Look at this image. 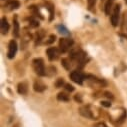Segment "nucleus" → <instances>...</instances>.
<instances>
[{"label":"nucleus","instance_id":"bb28decb","mask_svg":"<svg viewBox=\"0 0 127 127\" xmlns=\"http://www.w3.org/2000/svg\"><path fill=\"white\" fill-rule=\"evenodd\" d=\"M93 127H107L104 123H97L96 125H95V126H93Z\"/></svg>","mask_w":127,"mask_h":127},{"label":"nucleus","instance_id":"9b49d317","mask_svg":"<svg viewBox=\"0 0 127 127\" xmlns=\"http://www.w3.org/2000/svg\"><path fill=\"white\" fill-rule=\"evenodd\" d=\"M6 7L8 8V10H14L20 7V2L17 0H10L6 3Z\"/></svg>","mask_w":127,"mask_h":127},{"label":"nucleus","instance_id":"f3484780","mask_svg":"<svg viewBox=\"0 0 127 127\" xmlns=\"http://www.w3.org/2000/svg\"><path fill=\"white\" fill-rule=\"evenodd\" d=\"M61 63H62V66L64 67L65 69H67V70L70 69L71 64H70V60H69V59H67V58H63L62 61H61Z\"/></svg>","mask_w":127,"mask_h":127},{"label":"nucleus","instance_id":"aec40b11","mask_svg":"<svg viewBox=\"0 0 127 127\" xmlns=\"http://www.w3.org/2000/svg\"><path fill=\"white\" fill-rule=\"evenodd\" d=\"M95 3H96V0H87L88 9H89V10H92L93 7L95 6Z\"/></svg>","mask_w":127,"mask_h":127},{"label":"nucleus","instance_id":"cd10ccee","mask_svg":"<svg viewBox=\"0 0 127 127\" xmlns=\"http://www.w3.org/2000/svg\"><path fill=\"white\" fill-rule=\"evenodd\" d=\"M124 1H125V3H126V4H127V0H124Z\"/></svg>","mask_w":127,"mask_h":127},{"label":"nucleus","instance_id":"20e7f679","mask_svg":"<svg viewBox=\"0 0 127 127\" xmlns=\"http://www.w3.org/2000/svg\"><path fill=\"white\" fill-rule=\"evenodd\" d=\"M69 76H70V78H71V80H72L73 82H75V83H77V84H79V85L83 84V81L85 80V77H86V76L83 75L80 71H77V70L72 71Z\"/></svg>","mask_w":127,"mask_h":127},{"label":"nucleus","instance_id":"a878e982","mask_svg":"<svg viewBox=\"0 0 127 127\" xmlns=\"http://www.w3.org/2000/svg\"><path fill=\"white\" fill-rule=\"evenodd\" d=\"M104 95L107 97V98H110V99H113V95L111 94V93H109V92H105L104 93Z\"/></svg>","mask_w":127,"mask_h":127},{"label":"nucleus","instance_id":"412c9836","mask_svg":"<svg viewBox=\"0 0 127 127\" xmlns=\"http://www.w3.org/2000/svg\"><path fill=\"white\" fill-rule=\"evenodd\" d=\"M29 23H30V25L32 26V27H37L39 25V22L36 21V20H33V19H30L29 20Z\"/></svg>","mask_w":127,"mask_h":127},{"label":"nucleus","instance_id":"4468645a","mask_svg":"<svg viewBox=\"0 0 127 127\" xmlns=\"http://www.w3.org/2000/svg\"><path fill=\"white\" fill-rule=\"evenodd\" d=\"M113 2H114V0H107L106 1L105 6H104V12H105L106 15L110 14V11H111L112 6H113Z\"/></svg>","mask_w":127,"mask_h":127},{"label":"nucleus","instance_id":"0eeeda50","mask_svg":"<svg viewBox=\"0 0 127 127\" xmlns=\"http://www.w3.org/2000/svg\"><path fill=\"white\" fill-rule=\"evenodd\" d=\"M46 54H47V57H48L49 61H54L59 57V50L55 47H50V48L47 49Z\"/></svg>","mask_w":127,"mask_h":127},{"label":"nucleus","instance_id":"39448f33","mask_svg":"<svg viewBox=\"0 0 127 127\" xmlns=\"http://www.w3.org/2000/svg\"><path fill=\"white\" fill-rule=\"evenodd\" d=\"M85 78H86L85 80H87V81H88V83H89L90 85L100 86V87H101V86H103V85H106V82H105L104 80L99 79V78L95 77V76H93V75H87Z\"/></svg>","mask_w":127,"mask_h":127},{"label":"nucleus","instance_id":"9d476101","mask_svg":"<svg viewBox=\"0 0 127 127\" xmlns=\"http://www.w3.org/2000/svg\"><path fill=\"white\" fill-rule=\"evenodd\" d=\"M17 91L21 95L27 94V91H28V85H27V83L26 82H20L17 85Z\"/></svg>","mask_w":127,"mask_h":127},{"label":"nucleus","instance_id":"1a4fd4ad","mask_svg":"<svg viewBox=\"0 0 127 127\" xmlns=\"http://www.w3.org/2000/svg\"><path fill=\"white\" fill-rule=\"evenodd\" d=\"M0 29H1V33L3 35L7 34L9 31V23L5 17H2L1 19V24H0Z\"/></svg>","mask_w":127,"mask_h":127},{"label":"nucleus","instance_id":"a211bd4d","mask_svg":"<svg viewBox=\"0 0 127 127\" xmlns=\"http://www.w3.org/2000/svg\"><path fill=\"white\" fill-rule=\"evenodd\" d=\"M58 31H59V33H61V34H64V35H68L69 34V32H68V29L64 26V25H59L58 27Z\"/></svg>","mask_w":127,"mask_h":127},{"label":"nucleus","instance_id":"6e6552de","mask_svg":"<svg viewBox=\"0 0 127 127\" xmlns=\"http://www.w3.org/2000/svg\"><path fill=\"white\" fill-rule=\"evenodd\" d=\"M79 113L81 116L85 117V118H88V119H94V116H93V113L91 111V109L89 108V106H81L79 108Z\"/></svg>","mask_w":127,"mask_h":127},{"label":"nucleus","instance_id":"f257e3e1","mask_svg":"<svg viewBox=\"0 0 127 127\" xmlns=\"http://www.w3.org/2000/svg\"><path fill=\"white\" fill-rule=\"evenodd\" d=\"M32 65H33V69H34L35 73L38 76H45L46 70H45V66H44V61L42 58H35L32 61Z\"/></svg>","mask_w":127,"mask_h":127},{"label":"nucleus","instance_id":"ddd939ff","mask_svg":"<svg viewBox=\"0 0 127 127\" xmlns=\"http://www.w3.org/2000/svg\"><path fill=\"white\" fill-rule=\"evenodd\" d=\"M33 89H34V91H36V92H43V91L46 89V85L43 84L41 81H36V82L33 84Z\"/></svg>","mask_w":127,"mask_h":127},{"label":"nucleus","instance_id":"dca6fc26","mask_svg":"<svg viewBox=\"0 0 127 127\" xmlns=\"http://www.w3.org/2000/svg\"><path fill=\"white\" fill-rule=\"evenodd\" d=\"M46 8L49 11V21H52L54 18V6L51 3H46Z\"/></svg>","mask_w":127,"mask_h":127},{"label":"nucleus","instance_id":"393cba45","mask_svg":"<svg viewBox=\"0 0 127 127\" xmlns=\"http://www.w3.org/2000/svg\"><path fill=\"white\" fill-rule=\"evenodd\" d=\"M101 105L104 106V107H110L111 106V103L109 101H102L101 102Z\"/></svg>","mask_w":127,"mask_h":127},{"label":"nucleus","instance_id":"4be33fe9","mask_svg":"<svg viewBox=\"0 0 127 127\" xmlns=\"http://www.w3.org/2000/svg\"><path fill=\"white\" fill-rule=\"evenodd\" d=\"M55 38H56V36H55V35H50V36H49V40H47V41H46V44H51L52 42H54V41H55Z\"/></svg>","mask_w":127,"mask_h":127},{"label":"nucleus","instance_id":"5701e85b","mask_svg":"<svg viewBox=\"0 0 127 127\" xmlns=\"http://www.w3.org/2000/svg\"><path fill=\"white\" fill-rule=\"evenodd\" d=\"M65 89H66L67 91H69V92H72V91L74 90V87H73L71 84H65Z\"/></svg>","mask_w":127,"mask_h":127},{"label":"nucleus","instance_id":"423d86ee","mask_svg":"<svg viewBox=\"0 0 127 127\" xmlns=\"http://www.w3.org/2000/svg\"><path fill=\"white\" fill-rule=\"evenodd\" d=\"M18 46H17V42L15 40H11L8 44V51H7V57L9 59H12L15 57L16 52H17Z\"/></svg>","mask_w":127,"mask_h":127},{"label":"nucleus","instance_id":"f8f14e48","mask_svg":"<svg viewBox=\"0 0 127 127\" xmlns=\"http://www.w3.org/2000/svg\"><path fill=\"white\" fill-rule=\"evenodd\" d=\"M19 23L17 20V16L13 17V36L14 37H19Z\"/></svg>","mask_w":127,"mask_h":127},{"label":"nucleus","instance_id":"2eb2a0df","mask_svg":"<svg viewBox=\"0 0 127 127\" xmlns=\"http://www.w3.org/2000/svg\"><path fill=\"white\" fill-rule=\"evenodd\" d=\"M57 100L58 101H63V102H68L69 101V96L64 92H60L57 95Z\"/></svg>","mask_w":127,"mask_h":127},{"label":"nucleus","instance_id":"b1692460","mask_svg":"<svg viewBox=\"0 0 127 127\" xmlns=\"http://www.w3.org/2000/svg\"><path fill=\"white\" fill-rule=\"evenodd\" d=\"M74 99H75V101L76 102H79V103H81L82 102V99H81V96L79 94H76L75 95V97H74Z\"/></svg>","mask_w":127,"mask_h":127},{"label":"nucleus","instance_id":"f03ea898","mask_svg":"<svg viewBox=\"0 0 127 127\" xmlns=\"http://www.w3.org/2000/svg\"><path fill=\"white\" fill-rule=\"evenodd\" d=\"M73 40L71 38H68V37H63L59 40V50L60 52L62 53H65L67 52L73 45Z\"/></svg>","mask_w":127,"mask_h":127},{"label":"nucleus","instance_id":"6ab92c4d","mask_svg":"<svg viewBox=\"0 0 127 127\" xmlns=\"http://www.w3.org/2000/svg\"><path fill=\"white\" fill-rule=\"evenodd\" d=\"M63 85H64V79H63V78H58L56 80V82H55V87L56 88H60Z\"/></svg>","mask_w":127,"mask_h":127},{"label":"nucleus","instance_id":"7ed1b4c3","mask_svg":"<svg viewBox=\"0 0 127 127\" xmlns=\"http://www.w3.org/2000/svg\"><path fill=\"white\" fill-rule=\"evenodd\" d=\"M120 8H121V5H120V4H116V5H115V7H114V9H113V12H112L111 18H110L111 24H112V26H114V27L118 26V23H119Z\"/></svg>","mask_w":127,"mask_h":127}]
</instances>
